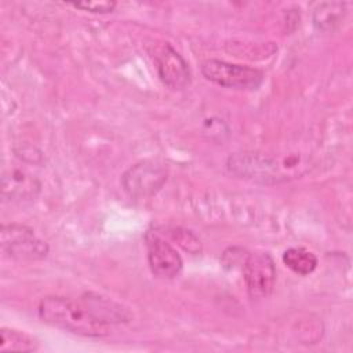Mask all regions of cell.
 <instances>
[{
  "instance_id": "cell-1",
  "label": "cell",
  "mask_w": 353,
  "mask_h": 353,
  "mask_svg": "<svg viewBox=\"0 0 353 353\" xmlns=\"http://www.w3.org/2000/svg\"><path fill=\"white\" fill-rule=\"evenodd\" d=\"M39 316L44 323L76 335L99 338L110 334V325L97 316L84 296H46L39 303Z\"/></svg>"
},
{
  "instance_id": "cell-2",
  "label": "cell",
  "mask_w": 353,
  "mask_h": 353,
  "mask_svg": "<svg viewBox=\"0 0 353 353\" xmlns=\"http://www.w3.org/2000/svg\"><path fill=\"white\" fill-rule=\"evenodd\" d=\"M226 167L230 174L259 183H277L299 175L305 167L298 156L276 159L262 153H234L229 156Z\"/></svg>"
},
{
  "instance_id": "cell-3",
  "label": "cell",
  "mask_w": 353,
  "mask_h": 353,
  "mask_svg": "<svg viewBox=\"0 0 353 353\" xmlns=\"http://www.w3.org/2000/svg\"><path fill=\"white\" fill-rule=\"evenodd\" d=\"M201 74L211 83L234 90H256L263 81V72L245 66L229 63L219 59H207L201 63Z\"/></svg>"
},
{
  "instance_id": "cell-4",
  "label": "cell",
  "mask_w": 353,
  "mask_h": 353,
  "mask_svg": "<svg viewBox=\"0 0 353 353\" xmlns=\"http://www.w3.org/2000/svg\"><path fill=\"white\" fill-rule=\"evenodd\" d=\"M3 251L17 261H40L48 254V245L23 225H3L0 230Z\"/></svg>"
},
{
  "instance_id": "cell-5",
  "label": "cell",
  "mask_w": 353,
  "mask_h": 353,
  "mask_svg": "<svg viewBox=\"0 0 353 353\" xmlns=\"http://www.w3.org/2000/svg\"><path fill=\"white\" fill-rule=\"evenodd\" d=\"M247 294L252 301L268 298L274 287L276 266L268 252L247 254L243 262Z\"/></svg>"
},
{
  "instance_id": "cell-6",
  "label": "cell",
  "mask_w": 353,
  "mask_h": 353,
  "mask_svg": "<svg viewBox=\"0 0 353 353\" xmlns=\"http://www.w3.org/2000/svg\"><path fill=\"white\" fill-rule=\"evenodd\" d=\"M167 181V171L154 161H139L130 167L121 183L124 190L132 197H149L156 194Z\"/></svg>"
},
{
  "instance_id": "cell-7",
  "label": "cell",
  "mask_w": 353,
  "mask_h": 353,
  "mask_svg": "<svg viewBox=\"0 0 353 353\" xmlns=\"http://www.w3.org/2000/svg\"><path fill=\"white\" fill-rule=\"evenodd\" d=\"M145 240L152 273L161 279L176 277L183 268V261L178 251L156 232H148Z\"/></svg>"
},
{
  "instance_id": "cell-8",
  "label": "cell",
  "mask_w": 353,
  "mask_h": 353,
  "mask_svg": "<svg viewBox=\"0 0 353 353\" xmlns=\"http://www.w3.org/2000/svg\"><path fill=\"white\" fill-rule=\"evenodd\" d=\"M41 190L40 181L23 167L11 165L3 170L1 196L11 203L33 201Z\"/></svg>"
},
{
  "instance_id": "cell-9",
  "label": "cell",
  "mask_w": 353,
  "mask_h": 353,
  "mask_svg": "<svg viewBox=\"0 0 353 353\" xmlns=\"http://www.w3.org/2000/svg\"><path fill=\"white\" fill-rule=\"evenodd\" d=\"M160 80L171 90H183L190 83V69L183 57L170 44H164L154 57Z\"/></svg>"
},
{
  "instance_id": "cell-10",
  "label": "cell",
  "mask_w": 353,
  "mask_h": 353,
  "mask_svg": "<svg viewBox=\"0 0 353 353\" xmlns=\"http://www.w3.org/2000/svg\"><path fill=\"white\" fill-rule=\"evenodd\" d=\"M283 262L290 270L299 276H307L317 268V256L303 247H291L285 250Z\"/></svg>"
},
{
  "instance_id": "cell-11",
  "label": "cell",
  "mask_w": 353,
  "mask_h": 353,
  "mask_svg": "<svg viewBox=\"0 0 353 353\" xmlns=\"http://www.w3.org/2000/svg\"><path fill=\"white\" fill-rule=\"evenodd\" d=\"M37 342L28 334L12 328H1V352H32L37 350Z\"/></svg>"
},
{
  "instance_id": "cell-12",
  "label": "cell",
  "mask_w": 353,
  "mask_h": 353,
  "mask_svg": "<svg viewBox=\"0 0 353 353\" xmlns=\"http://www.w3.org/2000/svg\"><path fill=\"white\" fill-rule=\"evenodd\" d=\"M72 6L79 10L94 12V14H108L114 10L116 3L114 1H83V3H72Z\"/></svg>"
}]
</instances>
